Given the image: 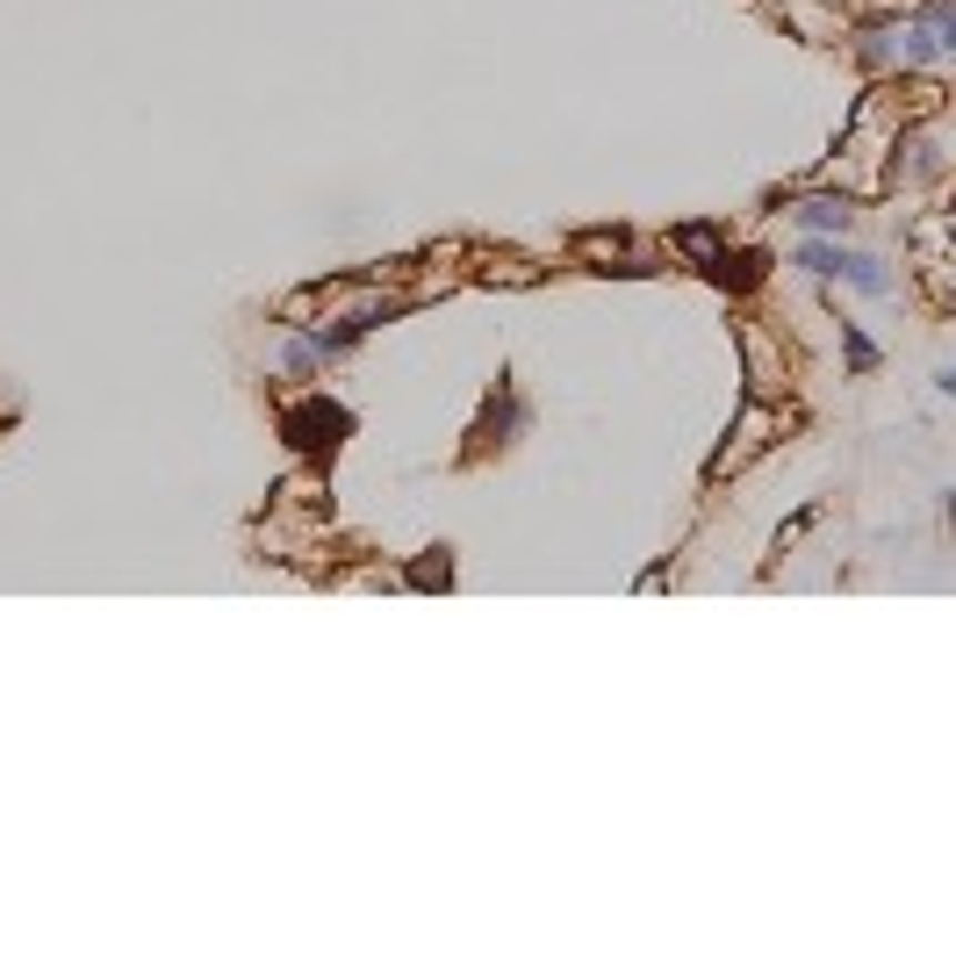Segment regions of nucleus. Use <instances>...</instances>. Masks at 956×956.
<instances>
[{"label":"nucleus","instance_id":"4","mask_svg":"<svg viewBox=\"0 0 956 956\" xmlns=\"http://www.w3.org/2000/svg\"><path fill=\"white\" fill-rule=\"evenodd\" d=\"M755 273H763V260H755V252H741V260H719V281H734V288H748Z\"/></svg>","mask_w":956,"mask_h":956},{"label":"nucleus","instance_id":"2","mask_svg":"<svg viewBox=\"0 0 956 956\" xmlns=\"http://www.w3.org/2000/svg\"><path fill=\"white\" fill-rule=\"evenodd\" d=\"M281 432H288V446H302V453H331L345 432H353V417H345L339 403L310 396V403H295V410L281 417Z\"/></svg>","mask_w":956,"mask_h":956},{"label":"nucleus","instance_id":"3","mask_svg":"<svg viewBox=\"0 0 956 956\" xmlns=\"http://www.w3.org/2000/svg\"><path fill=\"white\" fill-rule=\"evenodd\" d=\"M798 223H806V231H848V202H827V194H819V202H798Z\"/></svg>","mask_w":956,"mask_h":956},{"label":"nucleus","instance_id":"5","mask_svg":"<svg viewBox=\"0 0 956 956\" xmlns=\"http://www.w3.org/2000/svg\"><path fill=\"white\" fill-rule=\"evenodd\" d=\"M281 368H288V374H310V368H316V345H310V339H295V345L281 353Z\"/></svg>","mask_w":956,"mask_h":956},{"label":"nucleus","instance_id":"1","mask_svg":"<svg viewBox=\"0 0 956 956\" xmlns=\"http://www.w3.org/2000/svg\"><path fill=\"white\" fill-rule=\"evenodd\" d=\"M798 266L806 273H842V281H856L863 295H892V273H885V260H871V252H842V245H798Z\"/></svg>","mask_w":956,"mask_h":956}]
</instances>
